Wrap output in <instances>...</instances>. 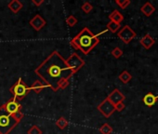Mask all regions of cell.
I'll use <instances>...</instances> for the list:
<instances>
[{"label": "cell", "mask_w": 158, "mask_h": 134, "mask_svg": "<svg viewBox=\"0 0 158 134\" xmlns=\"http://www.w3.org/2000/svg\"><path fill=\"white\" fill-rule=\"evenodd\" d=\"M30 25L35 30V31H40L47 23L46 20L39 14L35 15L29 22Z\"/></svg>", "instance_id": "ba28073f"}, {"label": "cell", "mask_w": 158, "mask_h": 134, "mask_svg": "<svg viewBox=\"0 0 158 134\" xmlns=\"http://www.w3.org/2000/svg\"><path fill=\"white\" fill-rule=\"evenodd\" d=\"M157 98H158V96H157Z\"/></svg>", "instance_id": "f546056e"}, {"label": "cell", "mask_w": 158, "mask_h": 134, "mask_svg": "<svg viewBox=\"0 0 158 134\" xmlns=\"http://www.w3.org/2000/svg\"><path fill=\"white\" fill-rule=\"evenodd\" d=\"M157 100H158L157 96H155V95H154L153 93H152V92H148V93L143 97L142 102H143V103H144L146 106L152 107V106H153V105L156 103Z\"/></svg>", "instance_id": "7c38bea8"}, {"label": "cell", "mask_w": 158, "mask_h": 134, "mask_svg": "<svg viewBox=\"0 0 158 134\" xmlns=\"http://www.w3.org/2000/svg\"><path fill=\"white\" fill-rule=\"evenodd\" d=\"M66 61V63L69 68L73 71V73H76L79 69H81L85 65V61L79 57L76 53H73Z\"/></svg>", "instance_id": "5b68a950"}, {"label": "cell", "mask_w": 158, "mask_h": 134, "mask_svg": "<svg viewBox=\"0 0 158 134\" xmlns=\"http://www.w3.org/2000/svg\"><path fill=\"white\" fill-rule=\"evenodd\" d=\"M98 110L102 113V115H103L105 117H110L114 112H115V108L114 105L106 98L105 100H103L99 105H98Z\"/></svg>", "instance_id": "52a82bcc"}, {"label": "cell", "mask_w": 158, "mask_h": 134, "mask_svg": "<svg viewBox=\"0 0 158 134\" xmlns=\"http://www.w3.org/2000/svg\"><path fill=\"white\" fill-rule=\"evenodd\" d=\"M119 79L122 83L124 84H127L131 79H132V76L130 75L129 72L127 71H123L120 75H119Z\"/></svg>", "instance_id": "e0dca14e"}, {"label": "cell", "mask_w": 158, "mask_h": 134, "mask_svg": "<svg viewBox=\"0 0 158 134\" xmlns=\"http://www.w3.org/2000/svg\"><path fill=\"white\" fill-rule=\"evenodd\" d=\"M100 42V39L94 35L88 27L82 29L75 37L71 40V45L83 51L84 54L88 55Z\"/></svg>", "instance_id": "7a4b0ae2"}, {"label": "cell", "mask_w": 158, "mask_h": 134, "mask_svg": "<svg viewBox=\"0 0 158 134\" xmlns=\"http://www.w3.org/2000/svg\"><path fill=\"white\" fill-rule=\"evenodd\" d=\"M30 90V88L23 82L22 78H19L18 81L10 88V92L13 95V99H16L18 102L23 100Z\"/></svg>", "instance_id": "277c9868"}, {"label": "cell", "mask_w": 158, "mask_h": 134, "mask_svg": "<svg viewBox=\"0 0 158 134\" xmlns=\"http://www.w3.org/2000/svg\"><path fill=\"white\" fill-rule=\"evenodd\" d=\"M18 123L13 115L6 110L4 105L0 107V134H9Z\"/></svg>", "instance_id": "3957f363"}, {"label": "cell", "mask_w": 158, "mask_h": 134, "mask_svg": "<svg viewBox=\"0 0 158 134\" xmlns=\"http://www.w3.org/2000/svg\"><path fill=\"white\" fill-rule=\"evenodd\" d=\"M109 19H110V22H114V23L120 24L124 21V16L120 11L115 10L109 15Z\"/></svg>", "instance_id": "9a60e30c"}, {"label": "cell", "mask_w": 158, "mask_h": 134, "mask_svg": "<svg viewBox=\"0 0 158 134\" xmlns=\"http://www.w3.org/2000/svg\"><path fill=\"white\" fill-rule=\"evenodd\" d=\"M106 27H107L108 31H110L112 33H116L120 29L121 25L119 23H114V22H110V23H107Z\"/></svg>", "instance_id": "ac0fdd59"}, {"label": "cell", "mask_w": 158, "mask_h": 134, "mask_svg": "<svg viewBox=\"0 0 158 134\" xmlns=\"http://www.w3.org/2000/svg\"><path fill=\"white\" fill-rule=\"evenodd\" d=\"M4 106L10 115H14L18 112H21L22 110V104L16 99L13 98L10 101H9L6 104H4Z\"/></svg>", "instance_id": "9c48e42d"}, {"label": "cell", "mask_w": 158, "mask_h": 134, "mask_svg": "<svg viewBox=\"0 0 158 134\" xmlns=\"http://www.w3.org/2000/svg\"><path fill=\"white\" fill-rule=\"evenodd\" d=\"M115 3L122 9V10H125L127 9L129 5H130V1L129 0H116Z\"/></svg>", "instance_id": "44dd1931"}, {"label": "cell", "mask_w": 158, "mask_h": 134, "mask_svg": "<svg viewBox=\"0 0 158 134\" xmlns=\"http://www.w3.org/2000/svg\"><path fill=\"white\" fill-rule=\"evenodd\" d=\"M69 79H62L59 84V90H65L69 86Z\"/></svg>", "instance_id": "484cf974"}, {"label": "cell", "mask_w": 158, "mask_h": 134, "mask_svg": "<svg viewBox=\"0 0 158 134\" xmlns=\"http://www.w3.org/2000/svg\"><path fill=\"white\" fill-rule=\"evenodd\" d=\"M139 43H140V45H141L144 48L149 49V48H151L155 44V40H154L153 37H152L151 35L146 34V35L139 40Z\"/></svg>", "instance_id": "8fae6325"}, {"label": "cell", "mask_w": 158, "mask_h": 134, "mask_svg": "<svg viewBox=\"0 0 158 134\" xmlns=\"http://www.w3.org/2000/svg\"><path fill=\"white\" fill-rule=\"evenodd\" d=\"M81 9H82V10L85 12V13H89L92 10H93V6L89 3V2H85L83 5H82V7H81Z\"/></svg>", "instance_id": "7402d4cb"}, {"label": "cell", "mask_w": 158, "mask_h": 134, "mask_svg": "<svg viewBox=\"0 0 158 134\" xmlns=\"http://www.w3.org/2000/svg\"><path fill=\"white\" fill-rule=\"evenodd\" d=\"M23 5L21 1L19 0H12L8 4V8L14 13H18L22 9H23Z\"/></svg>", "instance_id": "5bb4252c"}, {"label": "cell", "mask_w": 158, "mask_h": 134, "mask_svg": "<svg viewBox=\"0 0 158 134\" xmlns=\"http://www.w3.org/2000/svg\"><path fill=\"white\" fill-rule=\"evenodd\" d=\"M48 86L45 84V83H43L42 81H40V80H35L34 83H33V85L30 87V90H34L35 93H40L45 88H47Z\"/></svg>", "instance_id": "2e32d148"}, {"label": "cell", "mask_w": 158, "mask_h": 134, "mask_svg": "<svg viewBox=\"0 0 158 134\" xmlns=\"http://www.w3.org/2000/svg\"><path fill=\"white\" fill-rule=\"evenodd\" d=\"M32 3L35 4L36 7H40L44 3V1H43V0H40V1H36V0H32Z\"/></svg>", "instance_id": "f1b7e54d"}, {"label": "cell", "mask_w": 158, "mask_h": 134, "mask_svg": "<svg viewBox=\"0 0 158 134\" xmlns=\"http://www.w3.org/2000/svg\"><path fill=\"white\" fill-rule=\"evenodd\" d=\"M125 107H126V105H125L124 102H121V103H117V104H115V105H114L115 111H117V112H121V111H123V110L125 109Z\"/></svg>", "instance_id": "4316f807"}, {"label": "cell", "mask_w": 158, "mask_h": 134, "mask_svg": "<svg viewBox=\"0 0 158 134\" xmlns=\"http://www.w3.org/2000/svg\"><path fill=\"white\" fill-rule=\"evenodd\" d=\"M113 127H111L108 123L103 124L101 128H100V132L102 134H112L113 133Z\"/></svg>", "instance_id": "ffe728a7"}, {"label": "cell", "mask_w": 158, "mask_h": 134, "mask_svg": "<svg viewBox=\"0 0 158 134\" xmlns=\"http://www.w3.org/2000/svg\"><path fill=\"white\" fill-rule=\"evenodd\" d=\"M56 126L60 128V129H64L67 126H68V120L63 117L60 116L57 121H56Z\"/></svg>", "instance_id": "d6986e66"}, {"label": "cell", "mask_w": 158, "mask_h": 134, "mask_svg": "<svg viewBox=\"0 0 158 134\" xmlns=\"http://www.w3.org/2000/svg\"><path fill=\"white\" fill-rule=\"evenodd\" d=\"M66 23H67V24H68L70 27H73V26H74V25L77 23V19H76L74 16L70 15L69 17H67V19H66Z\"/></svg>", "instance_id": "603a6c76"}, {"label": "cell", "mask_w": 158, "mask_h": 134, "mask_svg": "<svg viewBox=\"0 0 158 134\" xmlns=\"http://www.w3.org/2000/svg\"><path fill=\"white\" fill-rule=\"evenodd\" d=\"M140 11L146 16V17H150L153 14V12L155 11V8L150 3V2H146L141 8H140Z\"/></svg>", "instance_id": "4fadbf2b"}, {"label": "cell", "mask_w": 158, "mask_h": 134, "mask_svg": "<svg viewBox=\"0 0 158 134\" xmlns=\"http://www.w3.org/2000/svg\"><path fill=\"white\" fill-rule=\"evenodd\" d=\"M107 99H108L114 105H115V104H117V103H121V102H124L125 99H126V97H125L124 94H122V92H121L119 90L115 89V90H114L109 94V96L107 97Z\"/></svg>", "instance_id": "30bf717a"}, {"label": "cell", "mask_w": 158, "mask_h": 134, "mask_svg": "<svg viewBox=\"0 0 158 134\" xmlns=\"http://www.w3.org/2000/svg\"><path fill=\"white\" fill-rule=\"evenodd\" d=\"M118 37L126 44H128L131 40H133L136 37V33L135 31L128 25H125L118 33H117Z\"/></svg>", "instance_id": "8992f818"}, {"label": "cell", "mask_w": 158, "mask_h": 134, "mask_svg": "<svg viewBox=\"0 0 158 134\" xmlns=\"http://www.w3.org/2000/svg\"><path fill=\"white\" fill-rule=\"evenodd\" d=\"M35 72L54 91L59 90V84L62 79H70L73 75L65 59L56 50L37 67Z\"/></svg>", "instance_id": "6da1fadb"}, {"label": "cell", "mask_w": 158, "mask_h": 134, "mask_svg": "<svg viewBox=\"0 0 158 134\" xmlns=\"http://www.w3.org/2000/svg\"><path fill=\"white\" fill-rule=\"evenodd\" d=\"M27 133L28 134H42V130L37 126H33L31 128L28 129Z\"/></svg>", "instance_id": "d4e9b609"}, {"label": "cell", "mask_w": 158, "mask_h": 134, "mask_svg": "<svg viewBox=\"0 0 158 134\" xmlns=\"http://www.w3.org/2000/svg\"><path fill=\"white\" fill-rule=\"evenodd\" d=\"M112 55H113L115 59H119V58L123 55V50H122L120 48L116 47V48H114L112 50Z\"/></svg>", "instance_id": "cb8c5ba5"}, {"label": "cell", "mask_w": 158, "mask_h": 134, "mask_svg": "<svg viewBox=\"0 0 158 134\" xmlns=\"http://www.w3.org/2000/svg\"><path fill=\"white\" fill-rule=\"evenodd\" d=\"M13 115V117L18 121V122H20L23 118V113H22V112H18V113H16V114H14V115Z\"/></svg>", "instance_id": "83f0119b"}]
</instances>
